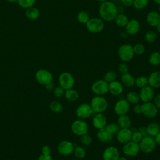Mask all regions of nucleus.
I'll return each instance as SVG.
<instances>
[{"mask_svg": "<svg viewBox=\"0 0 160 160\" xmlns=\"http://www.w3.org/2000/svg\"><path fill=\"white\" fill-rule=\"evenodd\" d=\"M99 13L103 20L111 21L114 20L116 15L118 14V9L114 2L106 1L102 2L100 5Z\"/></svg>", "mask_w": 160, "mask_h": 160, "instance_id": "nucleus-1", "label": "nucleus"}, {"mask_svg": "<svg viewBox=\"0 0 160 160\" xmlns=\"http://www.w3.org/2000/svg\"><path fill=\"white\" fill-rule=\"evenodd\" d=\"M139 144L140 150L144 153H149L152 152L156 148V142L154 137L146 136L143 137Z\"/></svg>", "mask_w": 160, "mask_h": 160, "instance_id": "nucleus-2", "label": "nucleus"}, {"mask_svg": "<svg viewBox=\"0 0 160 160\" xmlns=\"http://www.w3.org/2000/svg\"><path fill=\"white\" fill-rule=\"evenodd\" d=\"M90 105L94 112H102L107 109L108 104L104 98L97 96L92 99Z\"/></svg>", "mask_w": 160, "mask_h": 160, "instance_id": "nucleus-3", "label": "nucleus"}, {"mask_svg": "<svg viewBox=\"0 0 160 160\" xmlns=\"http://www.w3.org/2000/svg\"><path fill=\"white\" fill-rule=\"evenodd\" d=\"M133 47L130 44H124L121 46L118 49V54L120 59L125 62L129 61L134 56Z\"/></svg>", "mask_w": 160, "mask_h": 160, "instance_id": "nucleus-4", "label": "nucleus"}, {"mask_svg": "<svg viewBox=\"0 0 160 160\" xmlns=\"http://www.w3.org/2000/svg\"><path fill=\"white\" fill-rule=\"evenodd\" d=\"M59 83L64 90L71 89L74 84V79L72 74L68 72H62L59 76Z\"/></svg>", "mask_w": 160, "mask_h": 160, "instance_id": "nucleus-5", "label": "nucleus"}, {"mask_svg": "<svg viewBox=\"0 0 160 160\" xmlns=\"http://www.w3.org/2000/svg\"><path fill=\"white\" fill-rule=\"evenodd\" d=\"M71 130L74 134L82 136L88 132V125L82 119H77L72 123Z\"/></svg>", "mask_w": 160, "mask_h": 160, "instance_id": "nucleus-6", "label": "nucleus"}, {"mask_svg": "<svg viewBox=\"0 0 160 160\" xmlns=\"http://www.w3.org/2000/svg\"><path fill=\"white\" fill-rule=\"evenodd\" d=\"M88 30L92 33H98L101 32L104 28V22L99 18H92L86 23Z\"/></svg>", "mask_w": 160, "mask_h": 160, "instance_id": "nucleus-7", "label": "nucleus"}, {"mask_svg": "<svg viewBox=\"0 0 160 160\" xmlns=\"http://www.w3.org/2000/svg\"><path fill=\"white\" fill-rule=\"evenodd\" d=\"M36 81L42 85H46L52 81V74L48 70L44 69H40L36 72Z\"/></svg>", "mask_w": 160, "mask_h": 160, "instance_id": "nucleus-8", "label": "nucleus"}, {"mask_svg": "<svg viewBox=\"0 0 160 160\" xmlns=\"http://www.w3.org/2000/svg\"><path fill=\"white\" fill-rule=\"evenodd\" d=\"M91 89L96 94L101 96L109 91V84L104 80H98L92 84Z\"/></svg>", "mask_w": 160, "mask_h": 160, "instance_id": "nucleus-9", "label": "nucleus"}, {"mask_svg": "<svg viewBox=\"0 0 160 160\" xmlns=\"http://www.w3.org/2000/svg\"><path fill=\"white\" fill-rule=\"evenodd\" d=\"M140 148L139 144L131 140L125 143L122 148L124 154L128 156H134L138 154Z\"/></svg>", "mask_w": 160, "mask_h": 160, "instance_id": "nucleus-10", "label": "nucleus"}, {"mask_svg": "<svg viewBox=\"0 0 160 160\" xmlns=\"http://www.w3.org/2000/svg\"><path fill=\"white\" fill-rule=\"evenodd\" d=\"M142 113L148 118H154L158 114V108L151 101L144 102L142 105Z\"/></svg>", "mask_w": 160, "mask_h": 160, "instance_id": "nucleus-11", "label": "nucleus"}, {"mask_svg": "<svg viewBox=\"0 0 160 160\" xmlns=\"http://www.w3.org/2000/svg\"><path fill=\"white\" fill-rule=\"evenodd\" d=\"M74 144L69 141H62L58 146V151L59 153L63 156H69L73 152Z\"/></svg>", "mask_w": 160, "mask_h": 160, "instance_id": "nucleus-12", "label": "nucleus"}, {"mask_svg": "<svg viewBox=\"0 0 160 160\" xmlns=\"http://www.w3.org/2000/svg\"><path fill=\"white\" fill-rule=\"evenodd\" d=\"M93 112L91 105L88 104H82L76 109V114L80 119H86L90 117Z\"/></svg>", "mask_w": 160, "mask_h": 160, "instance_id": "nucleus-13", "label": "nucleus"}, {"mask_svg": "<svg viewBox=\"0 0 160 160\" xmlns=\"http://www.w3.org/2000/svg\"><path fill=\"white\" fill-rule=\"evenodd\" d=\"M129 103L126 99H120L114 105V111L119 116L125 115L129 110Z\"/></svg>", "mask_w": 160, "mask_h": 160, "instance_id": "nucleus-14", "label": "nucleus"}, {"mask_svg": "<svg viewBox=\"0 0 160 160\" xmlns=\"http://www.w3.org/2000/svg\"><path fill=\"white\" fill-rule=\"evenodd\" d=\"M154 95V91L150 86H146L142 88L139 94L140 99L144 102L151 101L153 99Z\"/></svg>", "mask_w": 160, "mask_h": 160, "instance_id": "nucleus-15", "label": "nucleus"}, {"mask_svg": "<svg viewBox=\"0 0 160 160\" xmlns=\"http://www.w3.org/2000/svg\"><path fill=\"white\" fill-rule=\"evenodd\" d=\"M102 158L104 160H118L119 158V153L114 146H109L104 149Z\"/></svg>", "mask_w": 160, "mask_h": 160, "instance_id": "nucleus-16", "label": "nucleus"}, {"mask_svg": "<svg viewBox=\"0 0 160 160\" xmlns=\"http://www.w3.org/2000/svg\"><path fill=\"white\" fill-rule=\"evenodd\" d=\"M132 131L129 128H121L117 133L118 141L122 144H125L131 140Z\"/></svg>", "mask_w": 160, "mask_h": 160, "instance_id": "nucleus-17", "label": "nucleus"}, {"mask_svg": "<svg viewBox=\"0 0 160 160\" xmlns=\"http://www.w3.org/2000/svg\"><path fill=\"white\" fill-rule=\"evenodd\" d=\"M97 137L100 141L107 143L113 139V134L108 131L106 127H104L99 129L97 133Z\"/></svg>", "mask_w": 160, "mask_h": 160, "instance_id": "nucleus-18", "label": "nucleus"}, {"mask_svg": "<svg viewBox=\"0 0 160 160\" xmlns=\"http://www.w3.org/2000/svg\"><path fill=\"white\" fill-rule=\"evenodd\" d=\"M107 122L106 118L103 113L98 112L93 118L92 123L96 129H101L106 126Z\"/></svg>", "mask_w": 160, "mask_h": 160, "instance_id": "nucleus-19", "label": "nucleus"}, {"mask_svg": "<svg viewBox=\"0 0 160 160\" xmlns=\"http://www.w3.org/2000/svg\"><path fill=\"white\" fill-rule=\"evenodd\" d=\"M126 30L130 35H134L138 33L140 29V24L139 21L136 19L129 20L126 24Z\"/></svg>", "mask_w": 160, "mask_h": 160, "instance_id": "nucleus-20", "label": "nucleus"}, {"mask_svg": "<svg viewBox=\"0 0 160 160\" xmlns=\"http://www.w3.org/2000/svg\"><path fill=\"white\" fill-rule=\"evenodd\" d=\"M148 82L152 88H158L160 87V71H156L152 72L148 79Z\"/></svg>", "mask_w": 160, "mask_h": 160, "instance_id": "nucleus-21", "label": "nucleus"}, {"mask_svg": "<svg viewBox=\"0 0 160 160\" xmlns=\"http://www.w3.org/2000/svg\"><path fill=\"white\" fill-rule=\"evenodd\" d=\"M146 21L149 26L156 27L160 22V14L157 11H151L147 15Z\"/></svg>", "mask_w": 160, "mask_h": 160, "instance_id": "nucleus-22", "label": "nucleus"}, {"mask_svg": "<svg viewBox=\"0 0 160 160\" xmlns=\"http://www.w3.org/2000/svg\"><path fill=\"white\" fill-rule=\"evenodd\" d=\"M109 91L110 92L115 96L121 94L123 91V87L122 84L117 81H113L109 84Z\"/></svg>", "mask_w": 160, "mask_h": 160, "instance_id": "nucleus-23", "label": "nucleus"}, {"mask_svg": "<svg viewBox=\"0 0 160 160\" xmlns=\"http://www.w3.org/2000/svg\"><path fill=\"white\" fill-rule=\"evenodd\" d=\"M148 135L154 137L160 131V126L156 122H152L146 126Z\"/></svg>", "mask_w": 160, "mask_h": 160, "instance_id": "nucleus-24", "label": "nucleus"}, {"mask_svg": "<svg viewBox=\"0 0 160 160\" xmlns=\"http://www.w3.org/2000/svg\"><path fill=\"white\" fill-rule=\"evenodd\" d=\"M121 81L122 84L126 87H131L135 84L134 78L128 72L122 74L121 76Z\"/></svg>", "mask_w": 160, "mask_h": 160, "instance_id": "nucleus-25", "label": "nucleus"}, {"mask_svg": "<svg viewBox=\"0 0 160 160\" xmlns=\"http://www.w3.org/2000/svg\"><path fill=\"white\" fill-rule=\"evenodd\" d=\"M118 124L121 128H129L131 126V122L129 116L125 115H121L118 118Z\"/></svg>", "mask_w": 160, "mask_h": 160, "instance_id": "nucleus-26", "label": "nucleus"}, {"mask_svg": "<svg viewBox=\"0 0 160 160\" xmlns=\"http://www.w3.org/2000/svg\"><path fill=\"white\" fill-rule=\"evenodd\" d=\"M25 14L28 19L31 20H34L39 17V11L37 8L30 7L26 11Z\"/></svg>", "mask_w": 160, "mask_h": 160, "instance_id": "nucleus-27", "label": "nucleus"}, {"mask_svg": "<svg viewBox=\"0 0 160 160\" xmlns=\"http://www.w3.org/2000/svg\"><path fill=\"white\" fill-rule=\"evenodd\" d=\"M116 24L120 27H125L128 24V18L124 14H118L114 19Z\"/></svg>", "mask_w": 160, "mask_h": 160, "instance_id": "nucleus-28", "label": "nucleus"}, {"mask_svg": "<svg viewBox=\"0 0 160 160\" xmlns=\"http://www.w3.org/2000/svg\"><path fill=\"white\" fill-rule=\"evenodd\" d=\"M65 98L71 101H76L79 98V94L77 91L71 88L65 91L64 92Z\"/></svg>", "mask_w": 160, "mask_h": 160, "instance_id": "nucleus-29", "label": "nucleus"}, {"mask_svg": "<svg viewBox=\"0 0 160 160\" xmlns=\"http://www.w3.org/2000/svg\"><path fill=\"white\" fill-rule=\"evenodd\" d=\"M126 100L129 103L136 104L139 101L140 98L139 94H138L136 92L131 91L128 93L126 96Z\"/></svg>", "mask_w": 160, "mask_h": 160, "instance_id": "nucleus-30", "label": "nucleus"}, {"mask_svg": "<svg viewBox=\"0 0 160 160\" xmlns=\"http://www.w3.org/2000/svg\"><path fill=\"white\" fill-rule=\"evenodd\" d=\"M149 62L153 66H157L160 64V53L158 52H153L149 58Z\"/></svg>", "mask_w": 160, "mask_h": 160, "instance_id": "nucleus-31", "label": "nucleus"}, {"mask_svg": "<svg viewBox=\"0 0 160 160\" xmlns=\"http://www.w3.org/2000/svg\"><path fill=\"white\" fill-rule=\"evenodd\" d=\"M77 19L79 22L82 24H86L87 22L89 20V15L87 12L84 11H81L78 14Z\"/></svg>", "mask_w": 160, "mask_h": 160, "instance_id": "nucleus-32", "label": "nucleus"}, {"mask_svg": "<svg viewBox=\"0 0 160 160\" xmlns=\"http://www.w3.org/2000/svg\"><path fill=\"white\" fill-rule=\"evenodd\" d=\"M50 109L56 113H58L62 111V104L58 101H53L50 103L49 105Z\"/></svg>", "mask_w": 160, "mask_h": 160, "instance_id": "nucleus-33", "label": "nucleus"}, {"mask_svg": "<svg viewBox=\"0 0 160 160\" xmlns=\"http://www.w3.org/2000/svg\"><path fill=\"white\" fill-rule=\"evenodd\" d=\"M73 152L74 154V156L77 158H79V159H82V158H84V156L86 155L85 149L80 146H77L74 147Z\"/></svg>", "mask_w": 160, "mask_h": 160, "instance_id": "nucleus-34", "label": "nucleus"}, {"mask_svg": "<svg viewBox=\"0 0 160 160\" xmlns=\"http://www.w3.org/2000/svg\"><path fill=\"white\" fill-rule=\"evenodd\" d=\"M148 84V78L144 76H141L138 77L135 79V84L139 88H143L147 86Z\"/></svg>", "mask_w": 160, "mask_h": 160, "instance_id": "nucleus-35", "label": "nucleus"}, {"mask_svg": "<svg viewBox=\"0 0 160 160\" xmlns=\"http://www.w3.org/2000/svg\"><path fill=\"white\" fill-rule=\"evenodd\" d=\"M116 77H117V74L115 71H109L104 74V80L108 82H110L113 81H115L116 79Z\"/></svg>", "mask_w": 160, "mask_h": 160, "instance_id": "nucleus-36", "label": "nucleus"}, {"mask_svg": "<svg viewBox=\"0 0 160 160\" xmlns=\"http://www.w3.org/2000/svg\"><path fill=\"white\" fill-rule=\"evenodd\" d=\"M148 0H134L132 5L137 9H142L148 5Z\"/></svg>", "mask_w": 160, "mask_h": 160, "instance_id": "nucleus-37", "label": "nucleus"}, {"mask_svg": "<svg viewBox=\"0 0 160 160\" xmlns=\"http://www.w3.org/2000/svg\"><path fill=\"white\" fill-rule=\"evenodd\" d=\"M105 127L107 129V130L109 131L113 135L115 134H117L120 130L119 126L118 125V124H116V123H111Z\"/></svg>", "mask_w": 160, "mask_h": 160, "instance_id": "nucleus-38", "label": "nucleus"}, {"mask_svg": "<svg viewBox=\"0 0 160 160\" xmlns=\"http://www.w3.org/2000/svg\"><path fill=\"white\" fill-rule=\"evenodd\" d=\"M36 0H18L19 5L24 8H29L34 5Z\"/></svg>", "mask_w": 160, "mask_h": 160, "instance_id": "nucleus-39", "label": "nucleus"}, {"mask_svg": "<svg viewBox=\"0 0 160 160\" xmlns=\"http://www.w3.org/2000/svg\"><path fill=\"white\" fill-rule=\"evenodd\" d=\"M157 38V34L152 31H148L145 34V39L149 42H154Z\"/></svg>", "mask_w": 160, "mask_h": 160, "instance_id": "nucleus-40", "label": "nucleus"}, {"mask_svg": "<svg viewBox=\"0 0 160 160\" xmlns=\"http://www.w3.org/2000/svg\"><path fill=\"white\" fill-rule=\"evenodd\" d=\"M80 141L82 144L85 146H88L91 144V143L92 142V138L89 134L86 133L81 136Z\"/></svg>", "mask_w": 160, "mask_h": 160, "instance_id": "nucleus-41", "label": "nucleus"}, {"mask_svg": "<svg viewBox=\"0 0 160 160\" xmlns=\"http://www.w3.org/2000/svg\"><path fill=\"white\" fill-rule=\"evenodd\" d=\"M142 138L143 137L142 136V135L140 134V132L138 130H135L134 131H132L131 141L138 143L141 141Z\"/></svg>", "mask_w": 160, "mask_h": 160, "instance_id": "nucleus-42", "label": "nucleus"}, {"mask_svg": "<svg viewBox=\"0 0 160 160\" xmlns=\"http://www.w3.org/2000/svg\"><path fill=\"white\" fill-rule=\"evenodd\" d=\"M133 50H134V52L136 54H142L144 51H145V48L144 46V45H142V44L138 43L135 44L133 46Z\"/></svg>", "mask_w": 160, "mask_h": 160, "instance_id": "nucleus-43", "label": "nucleus"}, {"mask_svg": "<svg viewBox=\"0 0 160 160\" xmlns=\"http://www.w3.org/2000/svg\"><path fill=\"white\" fill-rule=\"evenodd\" d=\"M64 92H65V90L61 86H58L53 89L54 95L56 98H61L64 94Z\"/></svg>", "mask_w": 160, "mask_h": 160, "instance_id": "nucleus-44", "label": "nucleus"}, {"mask_svg": "<svg viewBox=\"0 0 160 160\" xmlns=\"http://www.w3.org/2000/svg\"><path fill=\"white\" fill-rule=\"evenodd\" d=\"M128 66L125 63H121L119 66V71L122 74L128 72Z\"/></svg>", "mask_w": 160, "mask_h": 160, "instance_id": "nucleus-45", "label": "nucleus"}, {"mask_svg": "<svg viewBox=\"0 0 160 160\" xmlns=\"http://www.w3.org/2000/svg\"><path fill=\"white\" fill-rule=\"evenodd\" d=\"M138 131L140 132V134L142 135V137H145V136H148V131H147V128L146 126H141V127L139 128Z\"/></svg>", "mask_w": 160, "mask_h": 160, "instance_id": "nucleus-46", "label": "nucleus"}, {"mask_svg": "<svg viewBox=\"0 0 160 160\" xmlns=\"http://www.w3.org/2000/svg\"><path fill=\"white\" fill-rule=\"evenodd\" d=\"M51 153V149L48 146H44L42 148V154L46 155H49Z\"/></svg>", "mask_w": 160, "mask_h": 160, "instance_id": "nucleus-47", "label": "nucleus"}, {"mask_svg": "<svg viewBox=\"0 0 160 160\" xmlns=\"http://www.w3.org/2000/svg\"><path fill=\"white\" fill-rule=\"evenodd\" d=\"M38 160H53L52 158H51V156L49 155H46V154H41Z\"/></svg>", "mask_w": 160, "mask_h": 160, "instance_id": "nucleus-48", "label": "nucleus"}, {"mask_svg": "<svg viewBox=\"0 0 160 160\" xmlns=\"http://www.w3.org/2000/svg\"><path fill=\"white\" fill-rule=\"evenodd\" d=\"M134 111L136 114H141V113H142V105H141V104H136L134 107Z\"/></svg>", "mask_w": 160, "mask_h": 160, "instance_id": "nucleus-49", "label": "nucleus"}, {"mask_svg": "<svg viewBox=\"0 0 160 160\" xmlns=\"http://www.w3.org/2000/svg\"><path fill=\"white\" fill-rule=\"evenodd\" d=\"M154 104L156 105V106L158 108H159V109H160V94H158V95L154 98Z\"/></svg>", "mask_w": 160, "mask_h": 160, "instance_id": "nucleus-50", "label": "nucleus"}, {"mask_svg": "<svg viewBox=\"0 0 160 160\" xmlns=\"http://www.w3.org/2000/svg\"><path fill=\"white\" fill-rule=\"evenodd\" d=\"M45 86H46V88L48 90H49V91L53 90V89L55 88V87H54V82H53L52 81H51V82L48 83L47 84L45 85Z\"/></svg>", "mask_w": 160, "mask_h": 160, "instance_id": "nucleus-51", "label": "nucleus"}, {"mask_svg": "<svg viewBox=\"0 0 160 160\" xmlns=\"http://www.w3.org/2000/svg\"><path fill=\"white\" fill-rule=\"evenodd\" d=\"M134 0H121L122 4L126 6H131L133 4Z\"/></svg>", "mask_w": 160, "mask_h": 160, "instance_id": "nucleus-52", "label": "nucleus"}, {"mask_svg": "<svg viewBox=\"0 0 160 160\" xmlns=\"http://www.w3.org/2000/svg\"><path fill=\"white\" fill-rule=\"evenodd\" d=\"M154 139L156 142V144L160 146V131L154 136Z\"/></svg>", "mask_w": 160, "mask_h": 160, "instance_id": "nucleus-53", "label": "nucleus"}, {"mask_svg": "<svg viewBox=\"0 0 160 160\" xmlns=\"http://www.w3.org/2000/svg\"><path fill=\"white\" fill-rule=\"evenodd\" d=\"M156 27V29H157V31H158V32L160 33V22H159Z\"/></svg>", "mask_w": 160, "mask_h": 160, "instance_id": "nucleus-54", "label": "nucleus"}, {"mask_svg": "<svg viewBox=\"0 0 160 160\" xmlns=\"http://www.w3.org/2000/svg\"><path fill=\"white\" fill-rule=\"evenodd\" d=\"M118 160H128L125 157H119Z\"/></svg>", "mask_w": 160, "mask_h": 160, "instance_id": "nucleus-55", "label": "nucleus"}, {"mask_svg": "<svg viewBox=\"0 0 160 160\" xmlns=\"http://www.w3.org/2000/svg\"><path fill=\"white\" fill-rule=\"evenodd\" d=\"M156 3H157V4H159L160 5V0H153Z\"/></svg>", "mask_w": 160, "mask_h": 160, "instance_id": "nucleus-56", "label": "nucleus"}, {"mask_svg": "<svg viewBox=\"0 0 160 160\" xmlns=\"http://www.w3.org/2000/svg\"><path fill=\"white\" fill-rule=\"evenodd\" d=\"M7 1L9 2H14L18 1V0H7Z\"/></svg>", "mask_w": 160, "mask_h": 160, "instance_id": "nucleus-57", "label": "nucleus"}, {"mask_svg": "<svg viewBox=\"0 0 160 160\" xmlns=\"http://www.w3.org/2000/svg\"><path fill=\"white\" fill-rule=\"evenodd\" d=\"M96 1H99V2H105V1H108V0H96Z\"/></svg>", "mask_w": 160, "mask_h": 160, "instance_id": "nucleus-58", "label": "nucleus"}, {"mask_svg": "<svg viewBox=\"0 0 160 160\" xmlns=\"http://www.w3.org/2000/svg\"><path fill=\"white\" fill-rule=\"evenodd\" d=\"M159 9V14H160V5H159V9Z\"/></svg>", "mask_w": 160, "mask_h": 160, "instance_id": "nucleus-59", "label": "nucleus"}, {"mask_svg": "<svg viewBox=\"0 0 160 160\" xmlns=\"http://www.w3.org/2000/svg\"><path fill=\"white\" fill-rule=\"evenodd\" d=\"M8 160H11V159H8Z\"/></svg>", "mask_w": 160, "mask_h": 160, "instance_id": "nucleus-60", "label": "nucleus"}]
</instances>
